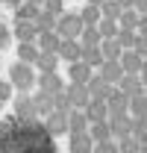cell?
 Instances as JSON below:
<instances>
[{
    "label": "cell",
    "instance_id": "83f0119b",
    "mask_svg": "<svg viewBox=\"0 0 147 153\" xmlns=\"http://www.w3.org/2000/svg\"><path fill=\"white\" fill-rule=\"evenodd\" d=\"M100 12H103V18H112V21H121V15H124V6H121L118 0H106V3L100 6Z\"/></svg>",
    "mask_w": 147,
    "mask_h": 153
},
{
    "label": "cell",
    "instance_id": "7c38bea8",
    "mask_svg": "<svg viewBox=\"0 0 147 153\" xmlns=\"http://www.w3.org/2000/svg\"><path fill=\"white\" fill-rule=\"evenodd\" d=\"M71 82H76V85H88V82H91V65H85L82 59L74 62V65H71Z\"/></svg>",
    "mask_w": 147,
    "mask_h": 153
},
{
    "label": "cell",
    "instance_id": "4fadbf2b",
    "mask_svg": "<svg viewBox=\"0 0 147 153\" xmlns=\"http://www.w3.org/2000/svg\"><path fill=\"white\" fill-rule=\"evenodd\" d=\"M38 85H41V91H44V94H53V97L65 91L62 79H59L56 74H41V76H38Z\"/></svg>",
    "mask_w": 147,
    "mask_h": 153
},
{
    "label": "cell",
    "instance_id": "1f68e13d",
    "mask_svg": "<svg viewBox=\"0 0 147 153\" xmlns=\"http://www.w3.org/2000/svg\"><path fill=\"white\" fill-rule=\"evenodd\" d=\"M94 153H121V150H118V141H97Z\"/></svg>",
    "mask_w": 147,
    "mask_h": 153
},
{
    "label": "cell",
    "instance_id": "8d00e7d4",
    "mask_svg": "<svg viewBox=\"0 0 147 153\" xmlns=\"http://www.w3.org/2000/svg\"><path fill=\"white\" fill-rule=\"evenodd\" d=\"M138 76H141V82H144V88H147V62H144V68H141V74H138Z\"/></svg>",
    "mask_w": 147,
    "mask_h": 153
},
{
    "label": "cell",
    "instance_id": "277c9868",
    "mask_svg": "<svg viewBox=\"0 0 147 153\" xmlns=\"http://www.w3.org/2000/svg\"><path fill=\"white\" fill-rule=\"evenodd\" d=\"M106 106H109V115H129V97L121 88H112L106 97Z\"/></svg>",
    "mask_w": 147,
    "mask_h": 153
},
{
    "label": "cell",
    "instance_id": "ba28073f",
    "mask_svg": "<svg viewBox=\"0 0 147 153\" xmlns=\"http://www.w3.org/2000/svg\"><path fill=\"white\" fill-rule=\"evenodd\" d=\"M85 115H88L91 124L106 121V118H109V106H106V100H103V97H91V103L85 106Z\"/></svg>",
    "mask_w": 147,
    "mask_h": 153
},
{
    "label": "cell",
    "instance_id": "4dcf8cb0",
    "mask_svg": "<svg viewBox=\"0 0 147 153\" xmlns=\"http://www.w3.org/2000/svg\"><path fill=\"white\" fill-rule=\"evenodd\" d=\"M132 135L141 144H147V118H132Z\"/></svg>",
    "mask_w": 147,
    "mask_h": 153
},
{
    "label": "cell",
    "instance_id": "484cf974",
    "mask_svg": "<svg viewBox=\"0 0 147 153\" xmlns=\"http://www.w3.org/2000/svg\"><path fill=\"white\" fill-rule=\"evenodd\" d=\"M118 44H121L124 50H135V44H138V33H135V30H118Z\"/></svg>",
    "mask_w": 147,
    "mask_h": 153
},
{
    "label": "cell",
    "instance_id": "5b68a950",
    "mask_svg": "<svg viewBox=\"0 0 147 153\" xmlns=\"http://www.w3.org/2000/svg\"><path fill=\"white\" fill-rule=\"evenodd\" d=\"M147 59L138 53V50H124L121 53V68H124V74H141V68H144Z\"/></svg>",
    "mask_w": 147,
    "mask_h": 153
},
{
    "label": "cell",
    "instance_id": "d4e9b609",
    "mask_svg": "<svg viewBox=\"0 0 147 153\" xmlns=\"http://www.w3.org/2000/svg\"><path fill=\"white\" fill-rule=\"evenodd\" d=\"M38 53H41V50H38L33 41L18 47V59H21V62H27V65H36V62H38Z\"/></svg>",
    "mask_w": 147,
    "mask_h": 153
},
{
    "label": "cell",
    "instance_id": "d590c367",
    "mask_svg": "<svg viewBox=\"0 0 147 153\" xmlns=\"http://www.w3.org/2000/svg\"><path fill=\"white\" fill-rule=\"evenodd\" d=\"M138 36L147 38V15H141V21H138Z\"/></svg>",
    "mask_w": 147,
    "mask_h": 153
},
{
    "label": "cell",
    "instance_id": "6da1fadb",
    "mask_svg": "<svg viewBox=\"0 0 147 153\" xmlns=\"http://www.w3.org/2000/svg\"><path fill=\"white\" fill-rule=\"evenodd\" d=\"M82 27L85 24L79 21V15H62L59 24H56V33H59V38H79Z\"/></svg>",
    "mask_w": 147,
    "mask_h": 153
},
{
    "label": "cell",
    "instance_id": "4316f807",
    "mask_svg": "<svg viewBox=\"0 0 147 153\" xmlns=\"http://www.w3.org/2000/svg\"><path fill=\"white\" fill-rule=\"evenodd\" d=\"M82 62L91 65V68H100L106 59H103V53H100V47H82Z\"/></svg>",
    "mask_w": 147,
    "mask_h": 153
},
{
    "label": "cell",
    "instance_id": "f1b7e54d",
    "mask_svg": "<svg viewBox=\"0 0 147 153\" xmlns=\"http://www.w3.org/2000/svg\"><path fill=\"white\" fill-rule=\"evenodd\" d=\"M97 30H100V36L103 38H118V21H112V18H103L100 24H97Z\"/></svg>",
    "mask_w": 147,
    "mask_h": 153
},
{
    "label": "cell",
    "instance_id": "7a4b0ae2",
    "mask_svg": "<svg viewBox=\"0 0 147 153\" xmlns=\"http://www.w3.org/2000/svg\"><path fill=\"white\" fill-rule=\"evenodd\" d=\"M9 82L27 91V88H33V82H36V74L30 71V65H27V62H18V65H12V74H9Z\"/></svg>",
    "mask_w": 147,
    "mask_h": 153
},
{
    "label": "cell",
    "instance_id": "f546056e",
    "mask_svg": "<svg viewBox=\"0 0 147 153\" xmlns=\"http://www.w3.org/2000/svg\"><path fill=\"white\" fill-rule=\"evenodd\" d=\"M118 150H121V153H138V150H141V141H138L135 135H127V138L118 141Z\"/></svg>",
    "mask_w": 147,
    "mask_h": 153
},
{
    "label": "cell",
    "instance_id": "8fae6325",
    "mask_svg": "<svg viewBox=\"0 0 147 153\" xmlns=\"http://www.w3.org/2000/svg\"><path fill=\"white\" fill-rule=\"evenodd\" d=\"M100 76H103L109 85H118V82L124 79V68H121V62H103V65H100Z\"/></svg>",
    "mask_w": 147,
    "mask_h": 153
},
{
    "label": "cell",
    "instance_id": "603a6c76",
    "mask_svg": "<svg viewBox=\"0 0 147 153\" xmlns=\"http://www.w3.org/2000/svg\"><path fill=\"white\" fill-rule=\"evenodd\" d=\"M38 15H41V9H38L36 3H30V0L18 6V21H30V24H36Z\"/></svg>",
    "mask_w": 147,
    "mask_h": 153
},
{
    "label": "cell",
    "instance_id": "ac0fdd59",
    "mask_svg": "<svg viewBox=\"0 0 147 153\" xmlns=\"http://www.w3.org/2000/svg\"><path fill=\"white\" fill-rule=\"evenodd\" d=\"M79 21L85 24V27H97L100 21H103V12H100V6H94V3H88L82 12H79Z\"/></svg>",
    "mask_w": 147,
    "mask_h": 153
},
{
    "label": "cell",
    "instance_id": "74e56055",
    "mask_svg": "<svg viewBox=\"0 0 147 153\" xmlns=\"http://www.w3.org/2000/svg\"><path fill=\"white\" fill-rule=\"evenodd\" d=\"M3 3H6V6H15V9H18L21 3H27V0H3Z\"/></svg>",
    "mask_w": 147,
    "mask_h": 153
},
{
    "label": "cell",
    "instance_id": "ffe728a7",
    "mask_svg": "<svg viewBox=\"0 0 147 153\" xmlns=\"http://www.w3.org/2000/svg\"><path fill=\"white\" fill-rule=\"evenodd\" d=\"M79 38H82V47H100V41H103V36H100L97 27H82Z\"/></svg>",
    "mask_w": 147,
    "mask_h": 153
},
{
    "label": "cell",
    "instance_id": "ab89813d",
    "mask_svg": "<svg viewBox=\"0 0 147 153\" xmlns=\"http://www.w3.org/2000/svg\"><path fill=\"white\" fill-rule=\"evenodd\" d=\"M9 94V85H6V82H0V97H6Z\"/></svg>",
    "mask_w": 147,
    "mask_h": 153
},
{
    "label": "cell",
    "instance_id": "e0dca14e",
    "mask_svg": "<svg viewBox=\"0 0 147 153\" xmlns=\"http://www.w3.org/2000/svg\"><path fill=\"white\" fill-rule=\"evenodd\" d=\"M68 115L71 112H62V109L50 112L47 115V118H50V121H47V130H50V133H65V130H68Z\"/></svg>",
    "mask_w": 147,
    "mask_h": 153
},
{
    "label": "cell",
    "instance_id": "8992f818",
    "mask_svg": "<svg viewBox=\"0 0 147 153\" xmlns=\"http://www.w3.org/2000/svg\"><path fill=\"white\" fill-rule=\"evenodd\" d=\"M59 56L68 59V62H79L82 59V44L76 41V38H62V44H59Z\"/></svg>",
    "mask_w": 147,
    "mask_h": 153
},
{
    "label": "cell",
    "instance_id": "3957f363",
    "mask_svg": "<svg viewBox=\"0 0 147 153\" xmlns=\"http://www.w3.org/2000/svg\"><path fill=\"white\" fill-rule=\"evenodd\" d=\"M65 97H68L71 109H79V112H85V106L91 103V91H88V85H76V82L65 91Z\"/></svg>",
    "mask_w": 147,
    "mask_h": 153
},
{
    "label": "cell",
    "instance_id": "5bb4252c",
    "mask_svg": "<svg viewBox=\"0 0 147 153\" xmlns=\"http://www.w3.org/2000/svg\"><path fill=\"white\" fill-rule=\"evenodd\" d=\"M100 53L106 62H121V53H124V47L118 44V38H103L100 41Z\"/></svg>",
    "mask_w": 147,
    "mask_h": 153
},
{
    "label": "cell",
    "instance_id": "836d02e7",
    "mask_svg": "<svg viewBox=\"0 0 147 153\" xmlns=\"http://www.w3.org/2000/svg\"><path fill=\"white\" fill-rule=\"evenodd\" d=\"M135 50H138V53L147 59V38H144V36H138V44H135Z\"/></svg>",
    "mask_w": 147,
    "mask_h": 153
},
{
    "label": "cell",
    "instance_id": "cb8c5ba5",
    "mask_svg": "<svg viewBox=\"0 0 147 153\" xmlns=\"http://www.w3.org/2000/svg\"><path fill=\"white\" fill-rule=\"evenodd\" d=\"M138 21H141V15H138L135 9H124V15H121V21H118V27H121V30H135V33H138Z\"/></svg>",
    "mask_w": 147,
    "mask_h": 153
},
{
    "label": "cell",
    "instance_id": "52a82bcc",
    "mask_svg": "<svg viewBox=\"0 0 147 153\" xmlns=\"http://www.w3.org/2000/svg\"><path fill=\"white\" fill-rule=\"evenodd\" d=\"M118 88H121V91H124L127 97H135V94H141V91H147L138 74H124V79L118 82Z\"/></svg>",
    "mask_w": 147,
    "mask_h": 153
},
{
    "label": "cell",
    "instance_id": "e575fe53",
    "mask_svg": "<svg viewBox=\"0 0 147 153\" xmlns=\"http://www.w3.org/2000/svg\"><path fill=\"white\" fill-rule=\"evenodd\" d=\"M138 15H147V0H135V6H132Z\"/></svg>",
    "mask_w": 147,
    "mask_h": 153
},
{
    "label": "cell",
    "instance_id": "9a60e30c",
    "mask_svg": "<svg viewBox=\"0 0 147 153\" xmlns=\"http://www.w3.org/2000/svg\"><path fill=\"white\" fill-rule=\"evenodd\" d=\"M59 44H62V38H59L56 30L38 33V50H44V53H59Z\"/></svg>",
    "mask_w": 147,
    "mask_h": 153
},
{
    "label": "cell",
    "instance_id": "d6986e66",
    "mask_svg": "<svg viewBox=\"0 0 147 153\" xmlns=\"http://www.w3.org/2000/svg\"><path fill=\"white\" fill-rule=\"evenodd\" d=\"M129 115L132 118H147V91L129 97Z\"/></svg>",
    "mask_w": 147,
    "mask_h": 153
},
{
    "label": "cell",
    "instance_id": "9c48e42d",
    "mask_svg": "<svg viewBox=\"0 0 147 153\" xmlns=\"http://www.w3.org/2000/svg\"><path fill=\"white\" fill-rule=\"evenodd\" d=\"M94 141L91 133H76L71 135V153H94Z\"/></svg>",
    "mask_w": 147,
    "mask_h": 153
},
{
    "label": "cell",
    "instance_id": "f35d334b",
    "mask_svg": "<svg viewBox=\"0 0 147 153\" xmlns=\"http://www.w3.org/2000/svg\"><path fill=\"white\" fill-rule=\"evenodd\" d=\"M118 3H121L124 9H132V6H135V0H118Z\"/></svg>",
    "mask_w": 147,
    "mask_h": 153
},
{
    "label": "cell",
    "instance_id": "44dd1931",
    "mask_svg": "<svg viewBox=\"0 0 147 153\" xmlns=\"http://www.w3.org/2000/svg\"><path fill=\"white\" fill-rule=\"evenodd\" d=\"M56 59H59V53H38V62H36V68L41 71V74H53L56 71Z\"/></svg>",
    "mask_w": 147,
    "mask_h": 153
},
{
    "label": "cell",
    "instance_id": "60d3db41",
    "mask_svg": "<svg viewBox=\"0 0 147 153\" xmlns=\"http://www.w3.org/2000/svg\"><path fill=\"white\" fill-rule=\"evenodd\" d=\"M30 3H36V6H41V3H44V0H30Z\"/></svg>",
    "mask_w": 147,
    "mask_h": 153
},
{
    "label": "cell",
    "instance_id": "7402d4cb",
    "mask_svg": "<svg viewBox=\"0 0 147 153\" xmlns=\"http://www.w3.org/2000/svg\"><path fill=\"white\" fill-rule=\"evenodd\" d=\"M88 133H91L94 141H112V130H109V121H97L88 127Z\"/></svg>",
    "mask_w": 147,
    "mask_h": 153
},
{
    "label": "cell",
    "instance_id": "30bf717a",
    "mask_svg": "<svg viewBox=\"0 0 147 153\" xmlns=\"http://www.w3.org/2000/svg\"><path fill=\"white\" fill-rule=\"evenodd\" d=\"M88 127H91V121H88V115H85V112L74 109V112L68 115V130H71V135H76V133H88Z\"/></svg>",
    "mask_w": 147,
    "mask_h": 153
},
{
    "label": "cell",
    "instance_id": "d6a6232c",
    "mask_svg": "<svg viewBox=\"0 0 147 153\" xmlns=\"http://www.w3.org/2000/svg\"><path fill=\"white\" fill-rule=\"evenodd\" d=\"M44 9H47V12H53V15H59V12H62V0H47V3H44Z\"/></svg>",
    "mask_w": 147,
    "mask_h": 153
},
{
    "label": "cell",
    "instance_id": "2e32d148",
    "mask_svg": "<svg viewBox=\"0 0 147 153\" xmlns=\"http://www.w3.org/2000/svg\"><path fill=\"white\" fill-rule=\"evenodd\" d=\"M15 36H18L21 44H30V41L38 38V27L30 24V21H18V24H15Z\"/></svg>",
    "mask_w": 147,
    "mask_h": 153
}]
</instances>
